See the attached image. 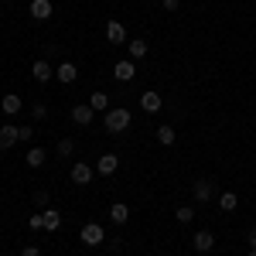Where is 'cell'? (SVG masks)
Segmentation results:
<instances>
[{
    "label": "cell",
    "mask_w": 256,
    "mask_h": 256,
    "mask_svg": "<svg viewBox=\"0 0 256 256\" xmlns=\"http://www.w3.org/2000/svg\"><path fill=\"white\" fill-rule=\"evenodd\" d=\"M28 226L31 229H44V212H34V216L28 218Z\"/></svg>",
    "instance_id": "cell-25"
},
{
    "label": "cell",
    "mask_w": 256,
    "mask_h": 256,
    "mask_svg": "<svg viewBox=\"0 0 256 256\" xmlns=\"http://www.w3.org/2000/svg\"><path fill=\"white\" fill-rule=\"evenodd\" d=\"M192 195H195V202H212V181H195V188H192Z\"/></svg>",
    "instance_id": "cell-13"
},
{
    "label": "cell",
    "mask_w": 256,
    "mask_h": 256,
    "mask_svg": "<svg viewBox=\"0 0 256 256\" xmlns=\"http://www.w3.org/2000/svg\"><path fill=\"white\" fill-rule=\"evenodd\" d=\"M236 205H239V195H236V192H226V195H218V208H222V212H232Z\"/></svg>",
    "instance_id": "cell-19"
},
{
    "label": "cell",
    "mask_w": 256,
    "mask_h": 256,
    "mask_svg": "<svg viewBox=\"0 0 256 256\" xmlns=\"http://www.w3.org/2000/svg\"><path fill=\"white\" fill-rule=\"evenodd\" d=\"M55 79H58L62 86H72V82L79 79V68H76V62H62L58 68H55Z\"/></svg>",
    "instance_id": "cell-6"
},
{
    "label": "cell",
    "mask_w": 256,
    "mask_h": 256,
    "mask_svg": "<svg viewBox=\"0 0 256 256\" xmlns=\"http://www.w3.org/2000/svg\"><path fill=\"white\" fill-rule=\"evenodd\" d=\"M31 76H34L38 82H48V79H55V68H52L44 58H38L34 65H31Z\"/></svg>",
    "instance_id": "cell-10"
},
{
    "label": "cell",
    "mask_w": 256,
    "mask_h": 256,
    "mask_svg": "<svg viewBox=\"0 0 256 256\" xmlns=\"http://www.w3.org/2000/svg\"><path fill=\"white\" fill-rule=\"evenodd\" d=\"M62 226V216L55 208H44V229H58Z\"/></svg>",
    "instance_id": "cell-22"
},
{
    "label": "cell",
    "mask_w": 256,
    "mask_h": 256,
    "mask_svg": "<svg viewBox=\"0 0 256 256\" xmlns=\"http://www.w3.org/2000/svg\"><path fill=\"white\" fill-rule=\"evenodd\" d=\"M31 116H34V120H44V116H48V106H41V102H38V106H31Z\"/></svg>",
    "instance_id": "cell-27"
},
{
    "label": "cell",
    "mask_w": 256,
    "mask_h": 256,
    "mask_svg": "<svg viewBox=\"0 0 256 256\" xmlns=\"http://www.w3.org/2000/svg\"><path fill=\"white\" fill-rule=\"evenodd\" d=\"M158 140L164 147H174V126H158Z\"/></svg>",
    "instance_id": "cell-21"
},
{
    "label": "cell",
    "mask_w": 256,
    "mask_h": 256,
    "mask_svg": "<svg viewBox=\"0 0 256 256\" xmlns=\"http://www.w3.org/2000/svg\"><path fill=\"white\" fill-rule=\"evenodd\" d=\"M192 218H195V208L192 205H181L178 208V222H192Z\"/></svg>",
    "instance_id": "cell-23"
},
{
    "label": "cell",
    "mask_w": 256,
    "mask_h": 256,
    "mask_svg": "<svg viewBox=\"0 0 256 256\" xmlns=\"http://www.w3.org/2000/svg\"><path fill=\"white\" fill-rule=\"evenodd\" d=\"M126 52H130V58H134V62L147 58V41H144V38H134V41H126Z\"/></svg>",
    "instance_id": "cell-14"
},
{
    "label": "cell",
    "mask_w": 256,
    "mask_h": 256,
    "mask_svg": "<svg viewBox=\"0 0 256 256\" xmlns=\"http://www.w3.org/2000/svg\"><path fill=\"white\" fill-rule=\"evenodd\" d=\"M110 218H113V222H116V226H123V222H126V218H130V208H126V205H123V202H116V205H113V208H110Z\"/></svg>",
    "instance_id": "cell-18"
},
{
    "label": "cell",
    "mask_w": 256,
    "mask_h": 256,
    "mask_svg": "<svg viewBox=\"0 0 256 256\" xmlns=\"http://www.w3.org/2000/svg\"><path fill=\"white\" fill-rule=\"evenodd\" d=\"M250 256H256V250H253V253H250Z\"/></svg>",
    "instance_id": "cell-33"
},
{
    "label": "cell",
    "mask_w": 256,
    "mask_h": 256,
    "mask_svg": "<svg viewBox=\"0 0 256 256\" xmlns=\"http://www.w3.org/2000/svg\"><path fill=\"white\" fill-rule=\"evenodd\" d=\"M28 10H31V18H34V20H48L55 7H52V0H31V7H28Z\"/></svg>",
    "instance_id": "cell-8"
},
{
    "label": "cell",
    "mask_w": 256,
    "mask_h": 256,
    "mask_svg": "<svg viewBox=\"0 0 256 256\" xmlns=\"http://www.w3.org/2000/svg\"><path fill=\"white\" fill-rule=\"evenodd\" d=\"M0 110H4L7 116H14V113H20V96H14V92H7V96L0 99Z\"/></svg>",
    "instance_id": "cell-15"
},
{
    "label": "cell",
    "mask_w": 256,
    "mask_h": 256,
    "mask_svg": "<svg viewBox=\"0 0 256 256\" xmlns=\"http://www.w3.org/2000/svg\"><path fill=\"white\" fill-rule=\"evenodd\" d=\"M79 239L86 242V246H102V242H106V232H102L99 222H86V226L79 229Z\"/></svg>",
    "instance_id": "cell-2"
},
{
    "label": "cell",
    "mask_w": 256,
    "mask_h": 256,
    "mask_svg": "<svg viewBox=\"0 0 256 256\" xmlns=\"http://www.w3.org/2000/svg\"><path fill=\"white\" fill-rule=\"evenodd\" d=\"M140 106H144V113H160V92H154V89H147L144 96H140Z\"/></svg>",
    "instance_id": "cell-9"
},
{
    "label": "cell",
    "mask_w": 256,
    "mask_h": 256,
    "mask_svg": "<svg viewBox=\"0 0 256 256\" xmlns=\"http://www.w3.org/2000/svg\"><path fill=\"white\" fill-rule=\"evenodd\" d=\"M18 140V126H0V150H10Z\"/></svg>",
    "instance_id": "cell-12"
},
{
    "label": "cell",
    "mask_w": 256,
    "mask_h": 256,
    "mask_svg": "<svg viewBox=\"0 0 256 256\" xmlns=\"http://www.w3.org/2000/svg\"><path fill=\"white\" fill-rule=\"evenodd\" d=\"M89 106H92V110H102V113H106V110H110V96H106V92H92V99H89Z\"/></svg>",
    "instance_id": "cell-20"
},
{
    "label": "cell",
    "mask_w": 256,
    "mask_h": 256,
    "mask_svg": "<svg viewBox=\"0 0 256 256\" xmlns=\"http://www.w3.org/2000/svg\"><path fill=\"white\" fill-rule=\"evenodd\" d=\"M250 246H253V250H256V229H253V232H250Z\"/></svg>",
    "instance_id": "cell-32"
},
{
    "label": "cell",
    "mask_w": 256,
    "mask_h": 256,
    "mask_svg": "<svg viewBox=\"0 0 256 256\" xmlns=\"http://www.w3.org/2000/svg\"><path fill=\"white\" fill-rule=\"evenodd\" d=\"M192 246H195V253H198V256H205L208 250H212V246H216V236H212L208 229H202V232H195V236H192Z\"/></svg>",
    "instance_id": "cell-5"
},
{
    "label": "cell",
    "mask_w": 256,
    "mask_h": 256,
    "mask_svg": "<svg viewBox=\"0 0 256 256\" xmlns=\"http://www.w3.org/2000/svg\"><path fill=\"white\" fill-rule=\"evenodd\" d=\"M116 168H120V158H116V154H102V158L96 160V171H99L102 178L116 174Z\"/></svg>",
    "instance_id": "cell-7"
},
{
    "label": "cell",
    "mask_w": 256,
    "mask_h": 256,
    "mask_svg": "<svg viewBox=\"0 0 256 256\" xmlns=\"http://www.w3.org/2000/svg\"><path fill=\"white\" fill-rule=\"evenodd\" d=\"M24 160H28V168H41V164L48 160V154H44L41 147H31V150L24 154Z\"/></svg>",
    "instance_id": "cell-17"
},
{
    "label": "cell",
    "mask_w": 256,
    "mask_h": 256,
    "mask_svg": "<svg viewBox=\"0 0 256 256\" xmlns=\"http://www.w3.org/2000/svg\"><path fill=\"white\" fill-rule=\"evenodd\" d=\"M123 250V239H110V253H120Z\"/></svg>",
    "instance_id": "cell-31"
},
{
    "label": "cell",
    "mask_w": 256,
    "mask_h": 256,
    "mask_svg": "<svg viewBox=\"0 0 256 256\" xmlns=\"http://www.w3.org/2000/svg\"><path fill=\"white\" fill-rule=\"evenodd\" d=\"M18 137L20 140H31V137H34V130H31V126H18Z\"/></svg>",
    "instance_id": "cell-28"
},
{
    "label": "cell",
    "mask_w": 256,
    "mask_h": 256,
    "mask_svg": "<svg viewBox=\"0 0 256 256\" xmlns=\"http://www.w3.org/2000/svg\"><path fill=\"white\" fill-rule=\"evenodd\" d=\"M72 150H76V144H72L68 137H62V140H58V154H62V158H68Z\"/></svg>",
    "instance_id": "cell-24"
},
{
    "label": "cell",
    "mask_w": 256,
    "mask_h": 256,
    "mask_svg": "<svg viewBox=\"0 0 256 256\" xmlns=\"http://www.w3.org/2000/svg\"><path fill=\"white\" fill-rule=\"evenodd\" d=\"M92 113H96V110H92L89 102H79V106L72 110V120H76L79 126H89V123H92Z\"/></svg>",
    "instance_id": "cell-11"
},
{
    "label": "cell",
    "mask_w": 256,
    "mask_h": 256,
    "mask_svg": "<svg viewBox=\"0 0 256 256\" xmlns=\"http://www.w3.org/2000/svg\"><path fill=\"white\" fill-rule=\"evenodd\" d=\"M130 110H123V106H110L106 110V116H102V126H106V134H123L126 126H130Z\"/></svg>",
    "instance_id": "cell-1"
},
{
    "label": "cell",
    "mask_w": 256,
    "mask_h": 256,
    "mask_svg": "<svg viewBox=\"0 0 256 256\" xmlns=\"http://www.w3.org/2000/svg\"><path fill=\"white\" fill-rule=\"evenodd\" d=\"M160 4H164V10H178L181 7V0H160Z\"/></svg>",
    "instance_id": "cell-30"
},
{
    "label": "cell",
    "mask_w": 256,
    "mask_h": 256,
    "mask_svg": "<svg viewBox=\"0 0 256 256\" xmlns=\"http://www.w3.org/2000/svg\"><path fill=\"white\" fill-rule=\"evenodd\" d=\"M20 256H41V250H38V246H24V250H20Z\"/></svg>",
    "instance_id": "cell-29"
},
{
    "label": "cell",
    "mask_w": 256,
    "mask_h": 256,
    "mask_svg": "<svg viewBox=\"0 0 256 256\" xmlns=\"http://www.w3.org/2000/svg\"><path fill=\"white\" fill-rule=\"evenodd\" d=\"M113 79L116 82H134L137 79V65H134V58H120L116 65H113Z\"/></svg>",
    "instance_id": "cell-3"
},
{
    "label": "cell",
    "mask_w": 256,
    "mask_h": 256,
    "mask_svg": "<svg viewBox=\"0 0 256 256\" xmlns=\"http://www.w3.org/2000/svg\"><path fill=\"white\" fill-rule=\"evenodd\" d=\"M72 181H76V184H89V181H92V168H89V164H76V168H72Z\"/></svg>",
    "instance_id": "cell-16"
},
{
    "label": "cell",
    "mask_w": 256,
    "mask_h": 256,
    "mask_svg": "<svg viewBox=\"0 0 256 256\" xmlns=\"http://www.w3.org/2000/svg\"><path fill=\"white\" fill-rule=\"evenodd\" d=\"M34 205H38V208H48V192H34Z\"/></svg>",
    "instance_id": "cell-26"
},
{
    "label": "cell",
    "mask_w": 256,
    "mask_h": 256,
    "mask_svg": "<svg viewBox=\"0 0 256 256\" xmlns=\"http://www.w3.org/2000/svg\"><path fill=\"white\" fill-rule=\"evenodd\" d=\"M106 41H110V44H126V28H123V24H120V20H106Z\"/></svg>",
    "instance_id": "cell-4"
}]
</instances>
